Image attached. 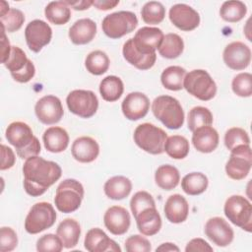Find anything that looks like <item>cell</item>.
Masks as SVG:
<instances>
[{
	"mask_svg": "<svg viewBox=\"0 0 252 252\" xmlns=\"http://www.w3.org/2000/svg\"><path fill=\"white\" fill-rule=\"evenodd\" d=\"M208 177L202 172H191L186 174L181 180V188L191 196L200 195L208 188Z\"/></svg>",
	"mask_w": 252,
	"mask_h": 252,
	"instance_id": "cell-34",
	"label": "cell"
},
{
	"mask_svg": "<svg viewBox=\"0 0 252 252\" xmlns=\"http://www.w3.org/2000/svg\"><path fill=\"white\" fill-rule=\"evenodd\" d=\"M158 50L159 55L163 58L174 59L182 54L184 50V41L178 34L170 32L163 36Z\"/></svg>",
	"mask_w": 252,
	"mask_h": 252,
	"instance_id": "cell-33",
	"label": "cell"
},
{
	"mask_svg": "<svg viewBox=\"0 0 252 252\" xmlns=\"http://www.w3.org/2000/svg\"><path fill=\"white\" fill-rule=\"evenodd\" d=\"M66 103L70 112L82 118L92 117L98 108L97 96L89 90H74L70 92L66 97Z\"/></svg>",
	"mask_w": 252,
	"mask_h": 252,
	"instance_id": "cell-10",
	"label": "cell"
},
{
	"mask_svg": "<svg viewBox=\"0 0 252 252\" xmlns=\"http://www.w3.org/2000/svg\"><path fill=\"white\" fill-rule=\"evenodd\" d=\"M56 212L47 202L35 203L25 220V229L28 233L36 234L51 227L56 220Z\"/></svg>",
	"mask_w": 252,
	"mask_h": 252,
	"instance_id": "cell-9",
	"label": "cell"
},
{
	"mask_svg": "<svg viewBox=\"0 0 252 252\" xmlns=\"http://www.w3.org/2000/svg\"><path fill=\"white\" fill-rule=\"evenodd\" d=\"M188 129L194 132L203 126H210L213 123V114L211 110L205 106H195L189 113L187 118Z\"/></svg>",
	"mask_w": 252,
	"mask_h": 252,
	"instance_id": "cell-39",
	"label": "cell"
},
{
	"mask_svg": "<svg viewBox=\"0 0 252 252\" xmlns=\"http://www.w3.org/2000/svg\"><path fill=\"white\" fill-rule=\"evenodd\" d=\"M155 181L159 188L169 191L178 185L180 174L175 166L171 164H163L158 166L156 170Z\"/></svg>",
	"mask_w": 252,
	"mask_h": 252,
	"instance_id": "cell-30",
	"label": "cell"
},
{
	"mask_svg": "<svg viewBox=\"0 0 252 252\" xmlns=\"http://www.w3.org/2000/svg\"><path fill=\"white\" fill-rule=\"evenodd\" d=\"M18 245V236L16 231L9 226L0 228V250L1 252L13 251Z\"/></svg>",
	"mask_w": 252,
	"mask_h": 252,
	"instance_id": "cell-47",
	"label": "cell"
},
{
	"mask_svg": "<svg viewBox=\"0 0 252 252\" xmlns=\"http://www.w3.org/2000/svg\"><path fill=\"white\" fill-rule=\"evenodd\" d=\"M93 0H77V1H70V0H66L65 3L73 8L76 11H83V10H87L89 9L92 5H93Z\"/></svg>",
	"mask_w": 252,
	"mask_h": 252,
	"instance_id": "cell-52",
	"label": "cell"
},
{
	"mask_svg": "<svg viewBox=\"0 0 252 252\" xmlns=\"http://www.w3.org/2000/svg\"><path fill=\"white\" fill-rule=\"evenodd\" d=\"M219 133L211 125L196 129L192 135V144L194 148L204 154L214 152L219 146Z\"/></svg>",
	"mask_w": 252,
	"mask_h": 252,
	"instance_id": "cell-22",
	"label": "cell"
},
{
	"mask_svg": "<svg viewBox=\"0 0 252 252\" xmlns=\"http://www.w3.org/2000/svg\"><path fill=\"white\" fill-rule=\"evenodd\" d=\"M224 215L234 225L247 232L252 230V205L241 195L228 197L223 207Z\"/></svg>",
	"mask_w": 252,
	"mask_h": 252,
	"instance_id": "cell-7",
	"label": "cell"
},
{
	"mask_svg": "<svg viewBox=\"0 0 252 252\" xmlns=\"http://www.w3.org/2000/svg\"><path fill=\"white\" fill-rule=\"evenodd\" d=\"M23 174L25 191L32 197H38L61 177L62 169L55 161L35 156L26 159Z\"/></svg>",
	"mask_w": 252,
	"mask_h": 252,
	"instance_id": "cell-1",
	"label": "cell"
},
{
	"mask_svg": "<svg viewBox=\"0 0 252 252\" xmlns=\"http://www.w3.org/2000/svg\"><path fill=\"white\" fill-rule=\"evenodd\" d=\"M183 88L191 95L203 101L214 98L217 94L215 81L211 75L203 69H196L187 73L184 78Z\"/></svg>",
	"mask_w": 252,
	"mask_h": 252,
	"instance_id": "cell-6",
	"label": "cell"
},
{
	"mask_svg": "<svg viewBox=\"0 0 252 252\" xmlns=\"http://www.w3.org/2000/svg\"><path fill=\"white\" fill-rule=\"evenodd\" d=\"M124 247L127 252H149L152 249L150 241L139 234L129 236L125 240Z\"/></svg>",
	"mask_w": 252,
	"mask_h": 252,
	"instance_id": "cell-48",
	"label": "cell"
},
{
	"mask_svg": "<svg viewBox=\"0 0 252 252\" xmlns=\"http://www.w3.org/2000/svg\"><path fill=\"white\" fill-rule=\"evenodd\" d=\"M247 13V7L242 1L230 0L222 3L220 9L221 19L228 23H236L241 21Z\"/></svg>",
	"mask_w": 252,
	"mask_h": 252,
	"instance_id": "cell-38",
	"label": "cell"
},
{
	"mask_svg": "<svg viewBox=\"0 0 252 252\" xmlns=\"http://www.w3.org/2000/svg\"><path fill=\"white\" fill-rule=\"evenodd\" d=\"M121 109L127 119L136 121L147 115L150 109V100L145 94L133 92L123 99Z\"/></svg>",
	"mask_w": 252,
	"mask_h": 252,
	"instance_id": "cell-18",
	"label": "cell"
},
{
	"mask_svg": "<svg viewBox=\"0 0 252 252\" xmlns=\"http://www.w3.org/2000/svg\"><path fill=\"white\" fill-rule=\"evenodd\" d=\"M5 136L7 141L15 147L17 155L23 158L35 157L40 153V143L33 136L32 128L25 122L15 121L8 125Z\"/></svg>",
	"mask_w": 252,
	"mask_h": 252,
	"instance_id": "cell-2",
	"label": "cell"
},
{
	"mask_svg": "<svg viewBox=\"0 0 252 252\" xmlns=\"http://www.w3.org/2000/svg\"><path fill=\"white\" fill-rule=\"evenodd\" d=\"M42 140L45 149L55 154L64 152L69 145V135L67 131L58 126L47 128L42 135Z\"/></svg>",
	"mask_w": 252,
	"mask_h": 252,
	"instance_id": "cell-27",
	"label": "cell"
},
{
	"mask_svg": "<svg viewBox=\"0 0 252 252\" xmlns=\"http://www.w3.org/2000/svg\"><path fill=\"white\" fill-rule=\"evenodd\" d=\"M137 26V16L130 11H118L111 13L104 17L101 24V28L105 35L114 39L132 32Z\"/></svg>",
	"mask_w": 252,
	"mask_h": 252,
	"instance_id": "cell-8",
	"label": "cell"
},
{
	"mask_svg": "<svg viewBox=\"0 0 252 252\" xmlns=\"http://www.w3.org/2000/svg\"><path fill=\"white\" fill-rule=\"evenodd\" d=\"M85 248L90 252H106L114 251L120 252L121 248L107 234L100 228L94 227L90 229L85 237L84 241Z\"/></svg>",
	"mask_w": 252,
	"mask_h": 252,
	"instance_id": "cell-20",
	"label": "cell"
},
{
	"mask_svg": "<svg viewBox=\"0 0 252 252\" xmlns=\"http://www.w3.org/2000/svg\"><path fill=\"white\" fill-rule=\"evenodd\" d=\"M204 230L206 236L220 247L229 245L234 237L233 229L228 222L220 217H214L208 220Z\"/></svg>",
	"mask_w": 252,
	"mask_h": 252,
	"instance_id": "cell-15",
	"label": "cell"
},
{
	"mask_svg": "<svg viewBox=\"0 0 252 252\" xmlns=\"http://www.w3.org/2000/svg\"><path fill=\"white\" fill-rule=\"evenodd\" d=\"M62 249L63 244L57 234L47 233L36 241V250L39 252H60Z\"/></svg>",
	"mask_w": 252,
	"mask_h": 252,
	"instance_id": "cell-46",
	"label": "cell"
},
{
	"mask_svg": "<svg viewBox=\"0 0 252 252\" xmlns=\"http://www.w3.org/2000/svg\"><path fill=\"white\" fill-rule=\"evenodd\" d=\"M9 4L5 1H1V7H0V16L4 15L9 10Z\"/></svg>",
	"mask_w": 252,
	"mask_h": 252,
	"instance_id": "cell-55",
	"label": "cell"
},
{
	"mask_svg": "<svg viewBox=\"0 0 252 252\" xmlns=\"http://www.w3.org/2000/svg\"><path fill=\"white\" fill-rule=\"evenodd\" d=\"M16 161V157L13 150L6 145H1V170H6L11 168Z\"/></svg>",
	"mask_w": 252,
	"mask_h": 252,
	"instance_id": "cell-49",
	"label": "cell"
},
{
	"mask_svg": "<svg viewBox=\"0 0 252 252\" xmlns=\"http://www.w3.org/2000/svg\"><path fill=\"white\" fill-rule=\"evenodd\" d=\"M84 187L76 179L63 180L56 188L54 203L58 211L69 214L78 210L84 198Z\"/></svg>",
	"mask_w": 252,
	"mask_h": 252,
	"instance_id": "cell-5",
	"label": "cell"
},
{
	"mask_svg": "<svg viewBox=\"0 0 252 252\" xmlns=\"http://www.w3.org/2000/svg\"><path fill=\"white\" fill-rule=\"evenodd\" d=\"M118 4H119V0H94L93 2V5L96 9L102 10V11L113 9Z\"/></svg>",
	"mask_w": 252,
	"mask_h": 252,
	"instance_id": "cell-53",
	"label": "cell"
},
{
	"mask_svg": "<svg viewBox=\"0 0 252 252\" xmlns=\"http://www.w3.org/2000/svg\"><path fill=\"white\" fill-rule=\"evenodd\" d=\"M252 165L250 145H240L230 151V157L225 164L226 175L233 180L244 179Z\"/></svg>",
	"mask_w": 252,
	"mask_h": 252,
	"instance_id": "cell-11",
	"label": "cell"
},
{
	"mask_svg": "<svg viewBox=\"0 0 252 252\" xmlns=\"http://www.w3.org/2000/svg\"><path fill=\"white\" fill-rule=\"evenodd\" d=\"M190 146L188 140L181 135H172L166 138L164 152L174 159H182L189 154Z\"/></svg>",
	"mask_w": 252,
	"mask_h": 252,
	"instance_id": "cell-36",
	"label": "cell"
},
{
	"mask_svg": "<svg viewBox=\"0 0 252 252\" xmlns=\"http://www.w3.org/2000/svg\"><path fill=\"white\" fill-rule=\"evenodd\" d=\"M163 32L158 28L154 27H143L137 31L134 37L132 38L135 48L146 55L156 53L158 49L162 39Z\"/></svg>",
	"mask_w": 252,
	"mask_h": 252,
	"instance_id": "cell-14",
	"label": "cell"
},
{
	"mask_svg": "<svg viewBox=\"0 0 252 252\" xmlns=\"http://www.w3.org/2000/svg\"><path fill=\"white\" fill-rule=\"evenodd\" d=\"M105 195L112 200H122L129 196L132 190V182L123 175H116L109 178L103 186Z\"/></svg>",
	"mask_w": 252,
	"mask_h": 252,
	"instance_id": "cell-29",
	"label": "cell"
},
{
	"mask_svg": "<svg viewBox=\"0 0 252 252\" xmlns=\"http://www.w3.org/2000/svg\"><path fill=\"white\" fill-rule=\"evenodd\" d=\"M34 112L37 119L46 125L58 123L64 114L61 100L52 94L39 98L35 103Z\"/></svg>",
	"mask_w": 252,
	"mask_h": 252,
	"instance_id": "cell-13",
	"label": "cell"
},
{
	"mask_svg": "<svg viewBox=\"0 0 252 252\" xmlns=\"http://www.w3.org/2000/svg\"><path fill=\"white\" fill-rule=\"evenodd\" d=\"M25 37L29 48L33 52H39L43 46L50 42L52 30L46 22L36 19L27 25Z\"/></svg>",
	"mask_w": 252,
	"mask_h": 252,
	"instance_id": "cell-12",
	"label": "cell"
},
{
	"mask_svg": "<svg viewBox=\"0 0 252 252\" xmlns=\"http://www.w3.org/2000/svg\"><path fill=\"white\" fill-rule=\"evenodd\" d=\"M135 220L137 227L143 235H155L161 228V218L156 207L143 210L135 217Z\"/></svg>",
	"mask_w": 252,
	"mask_h": 252,
	"instance_id": "cell-25",
	"label": "cell"
},
{
	"mask_svg": "<svg viewBox=\"0 0 252 252\" xmlns=\"http://www.w3.org/2000/svg\"><path fill=\"white\" fill-rule=\"evenodd\" d=\"M223 62L232 70H244L251 62V50L241 41H232L227 44L222 53Z\"/></svg>",
	"mask_w": 252,
	"mask_h": 252,
	"instance_id": "cell-16",
	"label": "cell"
},
{
	"mask_svg": "<svg viewBox=\"0 0 252 252\" xmlns=\"http://www.w3.org/2000/svg\"><path fill=\"white\" fill-rule=\"evenodd\" d=\"M168 17L177 29L184 32L193 31L200 24L199 13L191 6L183 3L173 5L169 9Z\"/></svg>",
	"mask_w": 252,
	"mask_h": 252,
	"instance_id": "cell-17",
	"label": "cell"
},
{
	"mask_svg": "<svg viewBox=\"0 0 252 252\" xmlns=\"http://www.w3.org/2000/svg\"><path fill=\"white\" fill-rule=\"evenodd\" d=\"M151 207H156V202L153 196L147 191H138L131 198L130 209L134 218L143 210Z\"/></svg>",
	"mask_w": 252,
	"mask_h": 252,
	"instance_id": "cell-45",
	"label": "cell"
},
{
	"mask_svg": "<svg viewBox=\"0 0 252 252\" xmlns=\"http://www.w3.org/2000/svg\"><path fill=\"white\" fill-rule=\"evenodd\" d=\"M56 234L61 239L63 247L70 249L75 247L79 242L81 226L76 220L68 218L59 223L56 229Z\"/></svg>",
	"mask_w": 252,
	"mask_h": 252,
	"instance_id": "cell-28",
	"label": "cell"
},
{
	"mask_svg": "<svg viewBox=\"0 0 252 252\" xmlns=\"http://www.w3.org/2000/svg\"><path fill=\"white\" fill-rule=\"evenodd\" d=\"M124 92V85L122 80L113 75L103 78L99 84V93L101 97L109 102L116 101Z\"/></svg>",
	"mask_w": 252,
	"mask_h": 252,
	"instance_id": "cell-32",
	"label": "cell"
},
{
	"mask_svg": "<svg viewBox=\"0 0 252 252\" xmlns=\"http://www.w3.org/2000/svg\"><path fill=\"white\" fill-rule=\"evenodd\" d=\"M141 16L146 24L158 25L161 23L165 17V8L160 2L150 1L143 6Z\"/></svg>",
	"mask_w": 252,
	"mask_h": 252,
	"instance_id": "cell-41",
	"label": "cell"
},
{
	"mask_svg": "<svg viewBox=\"0 0 252 252\" xmlns=\"http://www.w3.org/2000/svg\"><path fill=\"white\" fill-rule=\"evenodd\" d=\"M185 251L186 252H212L213 251V247L204 239L202 238H193L192 240H190L186 247H185Z\"/></svg>",
	"mask_w": 252,
	"mask_h": 252,
	"instance_id": "cell-50",
	"label": "cell"
},
{
	"mask_svg": "<svg viewBox=\"0 0 252 252\" xmlns=\"http://www.w3.org/2000/svg\"><path fill=\"white\" fill-rule=\"evenodd\" d=\"M44 15L51 24L61 26L71 19V10L65 1H52L46 5Z\"/></svg>",
	"mask_w": 252,
	"mask_h": 252,
	"instance_id": "cell-31",
	"label": "cell"
},
{
	"mask_svg": "<svg viewBox=\"0 0 252 252\" xmlns=\"http://www.w3.org/2000/svg\"><path fill=\"white\" fill-rule=\"evenodd\" d=\"M165 218L172 223H180L186 220L189 214L187 200L180 194H173L167 198L164 204Z\"/></svg>",
	"mask_w": 252,
	"mask_h": 252,
	"instance_id": "cell-24",
	"label": "cell"
},
{
	"mask_svg": "<svg viewBox=\"0 0 252 252\" xmlns=\"http://www.w3.org/2000/svg\"><path fill=\"white\" fill-rule=\"evenodd\" d=\"M186 74V70L181 66H169L162 71L160 81L165 89L169 91H180L183 89Z\"/></svg>",
	"mask_w": 252,
	"mask_h": 252,
	"instance_id": "cell-35",
	"label": "cell"
},
{
	"mask_svg": "<svg viewBox=\"0 0 252 252\" xmlns=\"http://www.w3.org/2000/svg\"><path fill=\"white\" fill-rule=\"evenodd\" d=\"M154 115L168 129H179L184 124V110L180 102L170 95H159L152 103Z\"/></svg>",
	"mask_w": 252,
	"mask_h": 252,
	"instance_id": "cell-3",
	"label": "cell"
},
{
	"mask_svg": "<svg viewBox=\"0 0 252 252\" xmlns=\"http://www.w3.org/2000/svg\"><path fill=\"white\" fill-rule=\"evenodd\" d=\"M105 227L114 235L126 233L131 224L129 212L121 206H112L108 208L103 216Z\"/></svg>",
	"mask_w": 252,
	"mask_h": 252,
	"instance_id": "cell-19",
	"label": "cell"
},
{
	"mask_svg": "<svg viewBox=\"0 0 252 252\" xmlns=\"http://www.w3.org/2000/svg\"><path fill=\"white\" fill-rule=\"evenodd\" d=\"M156 251L157 252L158 251H163V252H166V251H176V252H178L179 248L175 244H173L171 242H166V243H162L158 247H157Z\"/></svg>",
	"mask_w": 252,
	"mask_h": 252,
	"instance_id": "cell-54",
	"label": "cell"
},
{
	"mask_svg": "<svg viewBox=\"0 0 252 252\" xmlns=\"http://www.w3.org/2000/svg\"><path fill=\"white\" fill-rule=\"evenodd\" d=\"M123 56L125 60L136 67L139 70H148L151 69L157 60V54H143L139 52L134 44L132 38H129L124 44H123V49H122Z\"/></svg>",
	"mask_w": 252,
	"mask_h": 252,
	"instance_id": "cell-26",
	"label": "cell"
},
{
	"mask_svg": "<svg viewBox=\"0 0 252 252\" xmlns=\"http://www.w3.org/2000/svg\"><path fill=\"white\" fill-rule=\"evenodd\" d=\"M25 22V16L23 12L16 8L9 9L4 15L0 16L1 27L8 32H14L19 31Z\"/></svg>",
	"mask_w": 252,
	"mask_h": 252,
	"instance_id": "cell-42",
	"label": "cell"
},
{
	"mask_svg": "<svg viewBox=\"0 0 252 252\" xmlns=\"http://www.w3.org/2000/svg\"><path fill=\"white\" fill-rule=\"evenodd\" d=\"M231 88L233 93L241 97H249L252 94V75L248 72L237 74L232 82Z\"/></svg>",
	"mask_w": 252,
	"mask_h": 252,
	"instance_id": "cell-43",
	"label": "cell"
},
{
	"mask_svg": "<svg viewBox=\"0 0 252 252\" xmlns=\"http://www.w3.org/2000/svg\"><path fill=\"white\" fill-rule=\"evenodd\" d=\"M109 64V58L102 50H94L90 52L85 60L87 71L95 76L104 74L108 70Z\"/></svg>",
	"mask_w": 252,
	"mask_h": 252,
	"instance_id": "cell-37",
	"label": "cell"
},
{
	"mask_svg": "<svg viewBox=\"0 0 252 252\" xmlns=\"http://www.w3.org/2000/svg\"><path fill=\"white\" fill-rule=\"evenodd\" d=\"M224 145L231 151L240 145H250L248 133L240 127L229 128L224 134Z\"/></svg>",
	"mask_w": 252,
	"mask_h": 252,
	"instance_id": "cell-44",
	"label": "cell"
},
{
	"mask_svg": "<svg viewBox=\"0 0 252 252\" xmlns=\"http://www.w3.org/2000/svg\"><path fill=\"white\" fill-rule=\"evenodd\" d=\"M71 153L77 161L89 163L94 161L98 157L99 146L94 138L82 136L73 142Z\"/></svg>",
	"mask_w": 252,
	"mask_h": 252,
	"instance_id": "cell-21",
	"label": "cell"
},
{
	"mask_svg": "<svg viewBox=\"0 0 252 252\" xmlns=\"http://www.w3.org/2000/svg\"><path fill=\"white\" fill-rule=\"evenodd\" d=\"M30 61L23 49L19 46H12L10 56L3 64L10 71L11 76L15 77L28 66Z\"/></svg>",
	"mask_w": 252,
	"mask_h": 252,
	"instance_id": "cell-40",
	"label": "cell"
},
{
	"mask_svg": "<svg viewBox=\"0 0 252 252\" xmlns=\"http://www.w3.org/2000/svg\"><path fill=\"white\" fill-rule=\"evenodd\" d=\"M96 34V24L89 18L76 21L69 29V38L77 45H83L91 42Z\"/></svg>",
	"mask_w": 252,
	"mask_h": 252,
	"instance_id": "cell-23",
	"label": "cell"
},
{
	"mask_svg": "<svg viewBox=\"0 0 252 252\" xmlns=\"http://www.w3.org/2000/svg\"><path fill=\"white\" fill-rule=\"evenodd\" d=\"M2 30V37H1V62L4 63L10 56L12 46L10 45V42L6 36L5 30L1 27Z\"/></svg>",
	"mask_w": 252,
	"mask_h": 252,
	"instance_id": "cell-51",
	"label": "cell"
},
{
	"mask_svg": "<svg viewBox=\"0 0 252 252\" xmlns=\"http://www.w3.org/2000/svg\"><path fill=\"white\" fill-rule=\"evenodd\" d=\"M134 142L143 151L151 155H160L164 152L166 133L152 123L138 125L133 134Z\"/></svg>",
	"mask_w": 252,
	"mask_h": 252,
	"instance_id": "cell-4",
	"label": "cell"
}]
</instances>
